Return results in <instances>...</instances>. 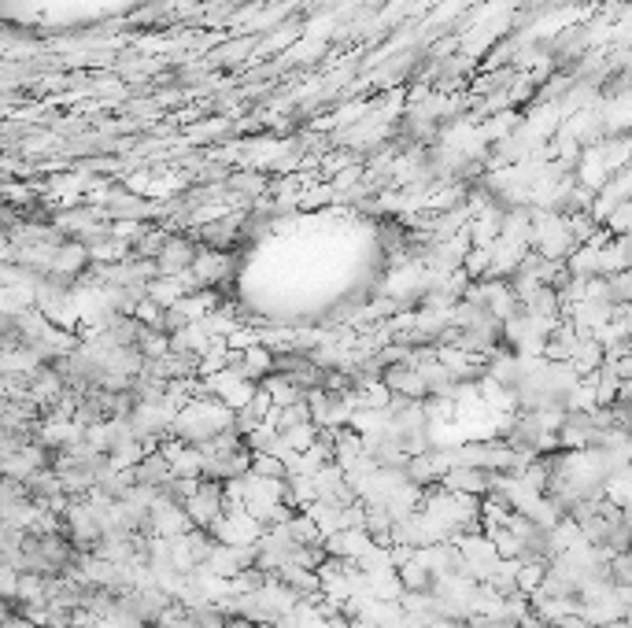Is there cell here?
I'll use <instances>...</instances> for the list:
<instances>
[{
    "label": "cell",
    "instance_id": "16",
    "mask_svg": "<svg viewBox=\"0 0 632 628\" xmlns=\"http://www.w3.org/2000/svg\"><path fill=\"white\" fill-rule=\"evenodd\" d=\"M547 577V558H533V562H522V573H518V592L533 599L540 588H544Z\"/></svg>",
    "mask_w": 632,
    "mask_h": 628
},
{
    "label": "cell",
    "instance_id": "19",
    "mask_svg": "<svg viewBox=\"0 0 632 628\" xmlns=\"http://www.w3.org/2000/svg\"><path fill=\"white\" fill-rule=\"evenodd\" d=\"M610 300L614 303H632V266L621 274H610Z\"/></svg>",
    "mask_w": 632,
    "mask_h": 628
},
{
    "label": "cell",
    "instance_id": "6",
    "mask_svg": "<svg viewBox=\"0 0 632 628\" xmlns=\"http://www.w3.org/2000/svg\"><path fill=\"white\" fill-rule=\"evenodd\" d=\"M193 274L200 278L204 289H215V285H226L233 278V259L222 248H200L193 263Z\"/></svg>",
    "mask_w": 632,
    "mask_h": 628
},
{
    "label": "cell",
    "instance_id": "3",
    "mask_svg": "<svg viewBox=\"0 0 632 628\" xmlns=\"http://www.w3.org/2000/svg\"><path fill=\"white\" fill-rule=\"evenodd\" d=\"M193 518H189V510L178 496H171L167 488L159 492L156 507L148 514V536H163V540H178L185 532H193Z\"/></svg>",
    "mask_w": 632,
    "mask_h": 628
},
{
    "label": "cell",
    "instance_id": "8",
    "mask_svg": "<svg viewBox=\"0 0 632 628\" xmlns=\"http://www.w3.org/2000/svg\"><path fill=\"white\" fill-rule=\"evenodd\" d=\"M196 255H200V248H196L189 237H167V244H163L156 255L159 274H182V270H193Z\"/></svg>",
    "mask_w": 632,
    "mask_h": 628
},
{
    "label": "cell",
    "instance_id": "15",
    "mask_svg": "<svg viewBox=\"0 0 632 628\" xmlns=\"http://www.w3.org/2000/svg\"><path fill=\"white\" fill-rule=\"evenodd\" d=\"M318 436H322V425L315 422H304V425H292L281 433V444L289 447V451H311L318 444Z\"/></svg>",
    "mask_w": 632,
    "mask_h": 628
},
{
    "label": "cell",
    "instance_id": "13",
    "mask_svg": "<svg viewBox=\"0 0 632 628\" xmlns=\"http://www.w3.org/2000/svg\"><path fill=\"white\" fill-rule=\"evenodd\" d=\"M603 496L614 503V507L629 510L632 507V466H625V470L610 473L607 484H603Z\"/></svg>",
    "mask_w": 632,
    "mask_h": 628
},
{
    "label": "cell",
    "instance_id": "1",
    "mask_svg": "<svg viewBox=\"0 0 632 628\" xmlns=\"http://www.w3.org/2000/svg\"><path fill=\"white\" fill-rule=\"evenodd\" d=\"M237 425V411L226 407L222 399L215 396H200V399H189L182 407V414L174 418V436H182L185 444H204L211 436L226 433Z\"/></svg>",
    "mask_w": 632,
    "mask_h": 628
},
{
    "label": "cell",
    "instance_id": "23",
    "mask_svg": "<svg viewBox=\"0 0 632 628\" xmlns=\"http://www.w3.org/2000/svg\"><path fill=\"white\" fill-rule=\"evenodd\" d=\"M629 540H632V518H629Z\"/></svg>",
    "mask_w": 632,
    "mask_h": 628
},
{
    "label": "cell",
    "instance_id": "2",
    "mask_svg": "<svg viewBox=\"0 0 632 628\" xmlns=\"http://www.w3.org/2000/svg\"><path fill=\"white\" fill-rule=\"evenodd\" d=\"M263 532H267V525L252 518L244 507H226V514L211 525V536L226 547H256L263 540Z\"/></svg>",
    "mask_w": 632,
    "mask_h": 628
},
{
    "label": "cell",
    "instance_id": "12",
    "mask_svg": "<svg viewBox=\"0 0 632 628\" xmlns=\"http://www.w3.org/2000/svg\"><path fill=\"white\" fill-rule=\"evenodd\" d=\"M137 484H152V488H167V484L174 481V470H171V462H167V455H148L141 466L134 470Z\"/></svg>",
    "mask_w": 632,
    "mask_h": 628
},
{
    "label": "cell",
    "instance_id": "10",
    "mask_svg": "<svg viewBox=\"0 0 632 628\" xmlns=\"http://www.w3.org/2000/svg\"><path fill=\"white\" fill-rule=\"evenodd\" d=\"M263 388L270 392L274 407H292V403H304V399H307V388H300L289 374H278V370H274V374L263 381Z\"/></svg>",
    "mask_w": 632,
    "mask_h": 628
},
{
    "label": "cell",
    "instance_id": "17",
    "mask_svg": "<svg viewBox=\"0 0 632 628\" xmlns=\"http://www.w3.org/2000/svg\"><path fill=\"white\" fill-rule=\"evenodd\" d=\"M400 580L407 584V592H433V573H429L418 558H411V562H403L400 566Z\"/></svg>",
    "mask_w": 632,
    "mask_h": 628
},
{
    "label": "cell",
    "instance_id": "14",
    "mask_svg": "<svg viewBox=\"0 0 632 628\" xmlns=\"http://www.w3.org/2000/svg\"><path fill=\"white\" fill-rule=\"evenodd\" d=\"M289 532H292V540L300 547H311V544H326V536H322V529L315 525V518L307 514V510H300V514H292L289 521Z\"/></svg>",
    "mask_w": 632,
    "mask_h": 628
},
{
    "label": "cell",
    "instance_id": "11",
    "mask_svg": "<svg viewBox=\"0 0 632 628\" xmlns=\"http://www.w3.org/2000/svg\"><path fill=\"white\" fill-rule=\"evenodd\" d=\"M366 584H370V595L374 599H385V603H400L407 595V584L400 580V569L392 573H366Z\"/></svg>",
    "mask_w": 632,
    "mask_h": 628
},
{
    "label": "cell",
    "instance_id": "20",
    "mask_svg": "<svg viewBox=\"0 0 632 628\" xmlns=\"http://www.w3.org/2000/svg\"><path fill=\"white\" fill-rule=\"evenodd\" d=\"M19 577H23V573H19L15 566H8V562H4V569H0V592H4L8 606H12V603H15V595H19Z\"/></svg>",
    "mask_w": 632,
    "mask_h": 628
},
{
    "label": "cell",
    "instance_id": "9",
    "mask_svg": "<svg viewBox=\"0 0 632 628\" xmlns=\"http://www.w3.org/2000/svg\"><path fill=\"white\" fill-rule=\"evenodd\" d=\"M385 385L396 392V396H407V399H429V385L422 370L411 363H400V366H389L385 370Z\"/></svg>",
    "mask_w": 632,
    "mask_h": 628
},
{
    "label": "cell",
    "instance_id": "7",
    "mask_svg": "<svg viewBox=\"0 0 632 628\" xmlns=\"http://www.w3.org/2000/svg\"><path fill=\"white\" fill-rule=\"evenodd\" d=\"M374 547V536L366 529H341V532H333L326 540V551L333 558H344V562H363V555Z\"/></svg>",
    "mask_w": 632,
    "mask_h": 628
},
{
    "label": "cell",
    "instance_id": "18",
    "mask_svg": "<svg viewBox=\"0 0 632 628\" xmlns=\"http://www.w3.org/2000/svg\"><path fill=\"white\" fill-rule=\"evenodd\" d=\"M252 455H256V459H252V473H259V477H289L285 459L270 455V451H252Z\"/></svg>",
    "mask_w": 632,
    "mask_h": 628
},
{
    "label": "cell",
    "instance_id": "21",
    "mask_svg": "<svg viewBox=\"0 0 632 628\" xmlns=\"http://www.w3.org/2000/svg\"><path fill=\"white\" fill-rule=\"evenodd\" d=\"M0 628H37V625L26 614H19L15 606H8V617H4V625H0Z\"/></svg>",
    "mask_w": 632,
    "mask_h": 628
},
{
    "label": "cell",
    "instance_id": "4",
    "mask_svg": "<svg viewBox=\"0 0 632 628\" xmlns=\"http://www.w3.org/2000/svg\"><path fill=\"white\" fill-rule=\"evenodd\" d=\"M226 488H222V481H207L204 477V484H200V492L196 496H189L185 499V510H189V518H193V525L196 529H207L211 532V525L226 514Z\"/></svg>",
    "mask_w": 632,
    "mask_h": 628
},
{
    "label": "cell",
    "instance_id": "5",
    "mask_svg": "<svg viewBox=\"0 0 632 628\" xmlns=\"http://www.w3.org/2000/svg\"><path fill=\"white\" fill-rule=\"evenodd\" d=\"M440 488H448V492H462V496L485 499L488 492L496 488V473L481 470V466H451V470L440 477Z\"/></svg>",
    "mask_w": 632,
    "mask_h": 628
},
{
    "label": "cell",
    "instance_id": "22",
    "mask_svg": "<svg viewBox=\"0 0 632 628\" xmlns=\"http://www.w3.org/2000/svg\"><path fill=\"white\" fill-rule=\"evenodd\" d=\"M607 628H632V621H629V617H621V621H610Z\"/></svg>",
    "mask_w": 632,
    "mask_h": 628
}]
</instances>
